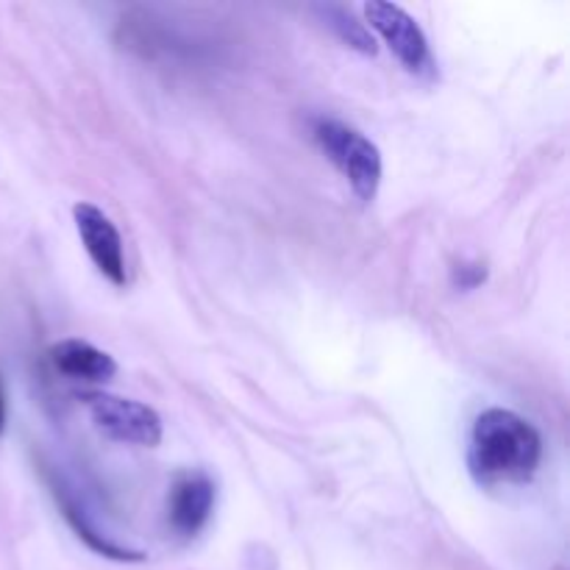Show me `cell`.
Masks as SVG:
<instances>
[{
  "mask_svg": "<svg viewBox=\"0 0 570 570\" xmlns=\"http://www.w3.org/2000/svg\"><path fill=\"white\" fill-rule=\"evenodd\" d=\"M543 462V438L512 410H484L468 438V468L482 488H512L532 482Z\"/></svg>",
  "mask_w": 570,
  "mask_h": 570,
  "instance_id": "cell-1",
  "label": "cell"
},
{
  "mask_svg": "<svg viewBox=\"0 0 570 570\" xmlns=\"http://www.w3.org/2000/svg\"><path fill=\"white\" fill-rule=\"evenodd\" d=\"M312 137L326 159L343 173L362 204L376 200L379 187H382V154L365 134L337 117H315Z\"/></svg>",
  "mask_w": 570,
  "mask_h": 570,
  "instance_id": "cell-2",
  "label": "cell"
},
{
  "mask_svg": "<svg viewBox=\"0 0 570 570\" xmlns=\"http://www.w3.org/2000/svg\"><path fill=\"white\" fill-rule=\"evenodd\" d=\"M365 17L371 28H376L379 37L393 50L395 59L406 67V72H412V76L426 83L438 81V59L429 48L426 33L401 6L371 0L365 6Z\"/></svg>",
  "mask_w": 570,
  "mask_h": 570,
  "instance_id": "cell-3",
  "label": "cell"
},
{
  "mask_svg": "<svg viewBox=\"0 0 570 570\" xmlns=\"http://www.w3.org/2000/svg\"><path fill=\"white\" fill-rule=\"evenodd\" d=\"M81 401L95 426L109 440L145 445V449L161 443V417L148 404L109 393H83Z\"/></svg>",
  "mask_w": 570,
  "mask_h": 570,
  "instance_id": "cell-4",
  "label": "cell"
},
{
  "mask_svg": "<svg viewBox=\"0 0 570 570\" xmlns=\"http://www.w3.org/2000/svg\"><path fill=\"white\" fill-rule=\"evenodd\" d=\"M72 217H76L78 237L100 276L109 278L115 287H122L126 284V256H122V239L115 223L92 204H78L72 209Z\"/></svg>",
  "mask_w": 570,
  "mask_h": 570,
  "instance_id": "cell-5",
  "label": "cell"
},
{
  "mask_svg": "<svg viewBox=\"0 0 570 570\" xmlns=\"http://www.w3.org/2000/svg\"><path fill=\"white\" fill-rule=\"evenodd\" d=\"M215 482L204 471L178 473L170 488V499H167V521L173 532L187 540L204 532L215 512Z\"/></svg>",
  "mask_w": 570,
  "mask_h": 570,
  "instance_id": "cell-6",
  "label": "cell"
},
{
  "mask_svg": "<svg viewBox=\"0 0 570 570\" xmlns=\"http://www.w3.org/2000/svg\"><path fill=\"white\" fill-rule=\"evenodd\" d=\"M50 362L61 376L76 379V382H106L117 373V362L106 351L76 337L56 343L50 348Z\"/></svg>",
  "mask_w": 570,
  "mask_h": 570,
  "instance_id": "cell-7",
  "label": "cell"
},
{
  "mask_svg": "<svg viewBox=\"0 0 570 570\" xmlns=\"http://www.w3.org/2000/svg\"><path fill=\"white\" fill-rule=\"evenodd\" d=\"M317 11H321L326 26L332 28L345 45L362 50V53H376V39H373V33L367 31L365 22L356 20L348 9H343V6H321Z\"/></svg>",
  "mask_w": 570,
  "mask_h": 570,
  "instance_id": "cell-8",
  "label": "cell"
},
{
  "mask_svg": "<svg viewBox=\"0 0 570 570\" xmlns=\"http://www.w3.org/2000/svg\"><path fill=\"white\" fill-rule=\"evenodd\" d=\"M484 278H488V271H484V265H479V262H473V265H468V262H460V265L454 267V284L460 289L479 287Z\"/></svg>",
  "mask_w": 570,
  "mask_h": 570,
  "instance_id": "cell-9",
  "label": "cell"
},
{
  "mask_svg": "<svg viewBox=\"0 0 570 570\" xmlns=\"http://www.w3.org/2000/svg\"><path fill=\"white\" fill-rule=\"evenodd\" d=\"M6 429V390H3V379H0V434Z\"/></svg>",
  "mask_w": 570,
  "mask_h": 570,
  "instance_id": "cell-10",
  "label": "cell"
}]
</instances>
